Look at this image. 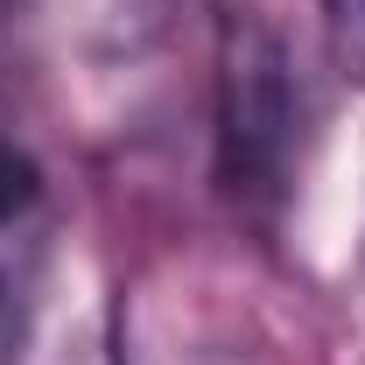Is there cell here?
I'll use <instances>...</instances> for the list:
<instances>
[{
	"mask_svg": "<svg viewBox=\"0 0 365 365\" xmlns=\"http://www.w3.org/2000/svg\"><path fill=\"white\" fill-rule=\"evenodd\" d=\"M43 204V169L14 134H0V232H14L29 211Z\"/></svg>",
	"mask_w": 365,
	"mask_h": 365,
	"instance_id": "cell-2",
	"label": "cell"
},
{
	"mask_svg": "<svg viewBox=\"0 0 365 365\" xmlns=\"http://www.w3.org/2000/svg\"><path fill=\"white\" fill-rule=\"evenodd\" d=\"M14 344H21V317H14V281L0 274V365L14 359Z\"/></svg>",
	"mask_w": 365,
	"mask_h": 365,
	"instance_id": "cell-4",
	"label": "cell"
},
{
	"mask_svg": "<svg viewBox=\"0 0 365 365\" xmlns=\"http://www.w3.org/2000/svg\"><path fill=\"white\" fill-rule=\"evenodd\" d=\"M323 29H330L337 63L351 78H365V0H323Z\"/></svg>",
	"mask_w": 365,
	"mask_h": 365,
	"instance_id": "cell-3",
	"label": "cell"
},
{
	"mask_svg": "<svg viewBox=\"0 0 365 365\" xmlns=\"http://www.w3.org/2000/svg\"><path fill=\"white\" fill-rule=\"evenodd\" d=\"M309 127V91L295 78V49L260 14L232 7L218 21V182L239 211L274 218L295 190Z\"/></svg>",
	"mask_w": 365,
	"mask_h": 365,
	"instance_id": "cell-1",
	"label": "cell"
}]
</instances>
